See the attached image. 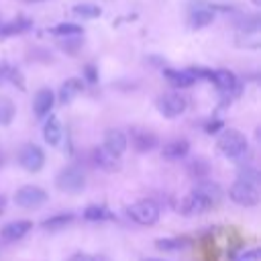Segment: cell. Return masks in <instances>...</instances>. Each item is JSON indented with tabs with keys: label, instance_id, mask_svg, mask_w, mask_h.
Masks as SVG:
<instances>
[{
	"label": "cell",
	"instance_id": "cell-15",
	"mask_svg": "<svg viewBox=\"0 0 261 261\" xmlns=\"http://www.w3.org/2000/svg\"><path fill=\"white\" fill-rule=\"evenodd\" d=\"M210 80L216 84V88L220 92H226V94H230V92H234L239 88V82H237L234 73L228 71V69H216V71H212L210 73Z\"/></svg>",
	"mask_w": 261,
	"mask_h": 261
},
{
	"label": "cell",
	"instance_id": "cell-28",
	"mask_svg": "<svg viewBox=\"0 0 261 261\" xmlns=\"http://www.w3.org/2000/svg\"><path fill=\"white\" fill-rule=\"evenodd\" d=\"M239 179H243V181H249V184H255L257 186V179H259V173H257V169H253V167H241V171H239Z\"/></svg>",
	"mask_w": 261,
	"mask_h": 261
},
{
	"label": "cell",
	"instance_id": "cell-4",
	"mask_svg": "<svg viewBox=\"0 0 261 261\" xmlns=\"http://www.w3.org/2000/svg\"><path fill=\"white\" fill-rule=\"evenodd\" d=\"M214 206V200L208 198L204 192L200 190H192L188 196H184L177 204L179 212L186 216H194V214H206L210 208Z\"/></svg>",
	"mask_w": 261,
	"mask_h": 261
},
{
	"label": "cell",
	"instance_id": "cell-10",
	"mask_svg": "<svg viewBox=\"0 0 261 261\" xmlns=\"http://www.w3.org/2000/svg\"><path fill=\"white\" fill-rule=\"evenodd\" d=\"M92 161H94L96 167H100L102 171H108V173L120 169V157L114 155V153H110L104 145H102V147H96V149L92 151Z\"/></svg>",
	"mask_w": 261,
	"mask_h": 261
},
{
	"label": "cell",
	"instance_id": "cell-11",
	"mask_svg": "<svg viewBox=\"0 0 261 261\" xmlns=\"http://www.w3.org/2000/svg\"><path fill=\"white\" fill-rule=\"evenodd\" d=\"M212 20H214V10H212L210 4L198 2V4H196L194 8H190V12H188V24H190L192 29H204V27H208Z\"/></svg>",
	"mask_w": 261,
	"mask_h": 261
},
{
	"label": "cell",
	"instance_id": "cell-9",
	"mask_svg": "<svg viewBox=\"0 0 261 261\" xmlns=\"http://www.w3.org/2000/svg\"><path fill=\"white\" fill-rule=\"evenodd\" d=\"M130 145L135 151L139 153H147V151H153L157 145H159V139L153 130H147V128H130Z\"/></svg>",
	"mask_w": 261,
	"mask_h": 261
},
{
	"label": "cell",
	"instance_id": "cell-23",
	"mask_svg": "<svg viewBox=\"0 0 261 261\" xmlns=\"http://www.w3.org/2000/svg\"><path fill=\"white\" fill-rule=\"evenodd\" d=\"M14 112H16V108H14L12 100L6 96H0V126L10 124L14 118Z\"/></svg>",
	"mask_w": 261,
	"mask_h": 261
},
{
	"label": "cell",
	"instance_id": "cell-29",
	"mask_svg": "<svg viewBox=\"0 0 261 261\" xmlns=\"http://www.w3.org/2000/svg\"><path fill=\"white\" fill-rule=\"evenodd\" d=\"M259 255H261L259 249H247V251L239 253L234 257V261H259Z\"/></svg>",
	"mask_w": 261,
	"mask_h": 261
},
{
	"label": "cell",
	"instance_id": "cell-18",
	"mask_svg": "<svg viewBox=\"0 0 261 261\" xmlns=\"http://www.w3.org/2000/svg\"><path fill=\"white\" fill-rule=\"evenodd\" d=\"M163 75L167 77V82L173 86V88H188L196 82V75L190 71V69H184V71H177V69H163Z\"/></svg>",
	"mask_w": 261,
	"mask_h": 261
},
{
	"label": "cell",
	"instance_id": "cell-8",
	"mask_svg": "<svg viewBox=\"0 0 261 261\" xmlns=\"http://www.w3.org/2000/svg\"><path fill=\"white\" fill-rule=\"evenodd\" d=\"M18 163L22 165V169H27L31 173H37L45 165V153H43V149L39 145L29 143L18 151Z\"/></svg>",
	"mask_w": 261,
	"mask_h": 261
},
{
	"label": "cell",
	"instance_id": "cell-26",
	"mask_svg": "<svg viewBox=\"0 0 261 261\" xmlns=\"http://www.w3.org/2000/svg\"><path fill=\"white\" fill-rule=\"evenodd\" d=\"M73 14L80 16V18H98L102 14V10L96 4H75Z\"/></svg>",
	"mask_w": 261,
	"mask_h": 261
},
{
	"label": "cell",
	"instance_id": "cell-7",
	"mask_svg": "<svg viewBox=\"0 0 261 261\" xmlns=\"http://www.w3.org/2000/svg\"><path fill=\"white\" fill-rule=\"evenodd\" d=\"M186 106H188V102H186V98L179 92H165V94H161L157 98V108L167 118L179 116L186 110Z\"/></svg>",
	"mask_w": 261,
	"mask_h": 261
},
{
	"label": "cell",
	"instance_id": "cell-13",
	"mask_svg": "<svg viewBox=\"0 0 261 261\" xmlns=\"http://www.w3.org/2000/svg\"><path fill=\"white\" fill-rule=\"evenodd\" d=\"M104 147L110 153L120 157L126 151V147H128V137L122 130H118V128H108L106 135H104Z\"/></svg>",
	"mask_w": 261,
	"mask_h": 261
},
{
	"label": "cell",
	"instance_id": "cell-24",
	"mask_svg": "<svg viewBox=\"0 0 261 261\" xmlns=\"http://www.w3.org/2000/svg\"><path fill=\"white\" fill-rule=\"evenodd\" d=\"M51 33L57 37H77V35H82V27L75 22H59L51 29Z\"/></svg>",
	"mask_w": 261,
	"mask_h": 261
},
{
	"label": "cell",
	"instance_id": "cell-20",
	"mask_svg": "<svg viewBox=\"0 0 261 261\" xmlns=\"http://www.w3.org/2000/svg\"><path fill=\"white\" fill-rule=\"evenodd\" d=\"M31 20L24 18V16H18V18H12L8 22H0V37H10V35H20L24 31L31 29Z\"/></svg>",
	"mask_w": 261,
	"mask_h": 261
},
{
	"label": "cell",
	"instance_id": "cell-19",
	"mask_svg": "<svg viewBox=\"0 0 261 261\" xmlns=\"http://www.w3.org/2000/svg\"><path fill=\"white\" fill-rule=\"evenodd\" d=\"M82 90H84V84H82L80 77H69V80H65V82L61 84V88H59V102H61V104H69Z\"/></svg>",
	"mask_w": 261,
	"mask_h": 261
},
{
	"label": "cell",
	"instance_id": "cell-2",
	"mask_svg": "<svg viewBox=\"0 0 261 261\" xmlns=\"http://www.w3.org/2000/svg\"><path fill=\"white\" fill-rule=\"evenodd\" d=\"M126 214L141 226H153L159 220V206L153 200H139L126 208Z\"/></svg>",
	"mask_w": 261,
	"mask_h": 261
},
{
	"label": "cell",
	"instance_id": "cell-3",
	"mask_svg": "<svg viewBox=\"0 0 261 261\" xmlns=\"http://www.w3.org/2000/svg\"><path fill=\"white\" fill-rule=\"evenodd\" d=\"M228 198H230L234 204L243 206V208H251V206H257V204H259L261 192H259V188H257L255 184H249V181L239 179V181H234V184L230 186Z\"/></svg>",
	"mask_w": 261,
	"mask_h": 261
},
{
	"label": "cell",
	"instance_id": "cell-5",
	"mask_svg": "<svg viewBox=\"0 0 261 261\" xmlns=\"http://www.w3.org/2000/svg\"><path fill=\"white\" fill-rule=\"evenodd\" d=\"M55 186L57 190L61 192H67V194H75V192H82L84 186H86V177H84V171L80 167H63L57 177H55Z\"/></svg>",
	"mask_w": 261,
	"mask_h": 261
},
{
	"label": "cell",
	"instance_id": "cell-12",
	"mask_svg": "<svg viewBox=\"0 0 261 261\" xmlns=\"http://www.w3.org/2000/svg\"><path fill=\"white\" fill-rule=\"evenodd\" d=\"M31 228H33V222L31 220H12V222H8V224L2 226L0 239L6 241V243H16L24 234H29Z\"/></svg>",
	"mask_w": 261,
	"mask_h": 261
},
{
	"label": "cell",
	"instance_id": "cell-33",
	"mask_svg": "<svg viewBox=\"0 0 261 261\" xmlns=\"http://www.w3.org/2000/svg\"><path fill=\"white\" fill-rule=\"evenodd\" d=\"M6 67H8L6 63H0V82L6 77Z\"/></svg>",
	"mask_w": 261,
	"mask_h": 261
},
{
	"label": "cell",
	"instance_id": "cell-16",
	"mask_svg": "<svg viewBox=\"0 0 261 261\" xmlns=\"http://www.w3.org/2000/svg\"><path fill=\"white\" fill-rule=\"evenodd\" d=\"M43 139L51 147H57L61 143V139H63V126H61V122H59L57 116H49V120L45 122V126H43Z\"/></svg>",
	"mask_w": 261,
	"mask_h": 261
},
{
	"label": "cell",
	"instance_id": "cell-14",
	"mask_svg": "<svg viewBox=\"0 0 261 261\" xmlns=\"http://www.w3.org/2000/svg\"><path fill=\"white\" fill-rule=\"evenodd\" d=\"M55 104V96L49 88H41L37 94H35V100H33V110H35V116L37 118H43L51 112Z\"/></svg>",
	"mask_w": 261,
	"mask_h": 261
},
{
	"label": "cell",
	"instance_id": "cell-34",
	"mask_svg": "<svg viewBox=\"0 0 261 261\" xmlns=\"http://www.w3.org/2000/svg\"><path fill=\"white\" fill-rule=\"evenodd\" d=\"M4 208H6V200H4V196H0V214L4 212Z\"/></svg>",
	"mask_w": 261,
	"mask_h": 261
},
{
	"label": "cell",
	"instance_id": "cell-32",
	"mask_svg": "<svg viewBox=\"0 0 261 261\" xmlns=\"http://www.w3.org/2000/svg\"><path fill=\"white\" fill-rule=\"evenodd\" d=\"M222 126H224V124H222V120L208 122V124H206V133H208V135H212V133H216V130H218V128H222Z\"/></svg>",
	"mask_w": 261,
	"mask_h": 261
},
{
	"label": "cell",
	"instance_id": "cell-27",
	"mask_svg": "<svg viewBox=\"0 0 261 261\" xmlns=\"http://www.w3.org/2000/svg\"><path fill=\"white\" fill-rule=\"evenodd\" d=\"M208 171H210V167H208V163L202 161V159H194V161L188 163V173H190L192 177H196V179H204V177L208 175Z\"/></svg>",
	"mask_w": 261,
	"mask_h": 261
},
{
	"label": "cell",
	"instance_id": "cell-1",
	"mask_svg": "<svg viewBox=\"0 0 261 261\" xmlns=\"http://www.w3.org/2000/svg\"><path fill=\"white\" fill-rule=\"evenodd\" d=\"M216 147H218V151H220L224 157H228V159H241V157H245L247 151H249V143H247L245 135L239 133V130H234V128H226V130L218 137Z\"/></svg>",
	"mask_w": 261,
	"mask_h": 261
},
{
	"label": "cell",
	"instance_id": "cell-22",
	"mask_svg": "<svg viewBox=\"0 0 261 261\" xmlns=\"http://www.w3.org/2000/svg\"><path fill=\"white\" fill-rule=\"evenodd\" d=\"M84 218H86V220H94V222H102V220H112L114 214H112L108 208H104V206L92 204V206H88V208L84 210Z\"/></svg>",
	"mask_w": 261,
	"mask_h": 261
},
{
	"label": "cell",
	"instance_id": "cell-6",
	"mask_svg": "<svg viewBox=\"0 0 261 261\" xmlns=\"http://www.w3.org/2000/svg\"><path fill=\"white\" fill-rule=\"evenodd\" d=\"M47 198H49L47 192H45L43 188H39V186H22V188H18L16 194H14V202H16L20 208H29V210L43 206V204L47 202Z\"/></svg>",
	"mask_w": 261,
	"mask_h": 261
},
{
	"label": "cell",
	"instance_id": "cell-35",
	"mask_svg": "<svg viewBox=\"0 0 261 261\" xmlns=\"http://www.w3.org/2000/svg\"><path fill=\"white\" fill-rule=\"evenodd\" d=\"M145 261H161V259H145Z\"/></svg>",
	"mask_w": 261,
	"mask_h": 261
},
{
	"label": "cell",
	"instance_id": "cell-31",
	"mask_svg": "<svg viewBox=\"0 0 261 261\" xmlns=\"http://www.w3.org/2000/svg\"><path fill=\"white\" fill-rule=\"evenodd\" d=\"M84 75H86V80H88L90 84L98 82V71H96V67H94L92 63H88V65L84 67Z\"/></svg>",
	"mask_w": 261,
	"mask_h": 261
},
{
	"label": "cell",
	"instance_id": "cell-21",
	"mask_svg": "<svg viewBox=\"0 0 261 261\" xmlns=\"http://www.w3.org/2000/svg\"><path fill=\"white\" fill-rule=\"evenodd\" d=\"M73 220H75V214L73 212H59V214H53L47 220H43V228H47V230H59V228H65L67 224H71Z\"/></svg>",
	"mask_w": 261,
	"mask_h": 261
},
{
	"label": "cell",
	"instance_id": "cell-30",
	"mask_svg": "<svg viewBox=\"0 0 261 261\" xmlns=\"http://www.w3.org/2000/svg\"><path fill=\"white\" fill-rule=\"evenodd\" d=\"M69 261H106L100 255H88V253H75L69 257Z\"/></svg>",
	"mask_w": 261,
	"mask_h": 261
},
{
	"label": "cell",
	"instance_id": "cell-25",
	"mask_svg": "<svg viewBox=\"0 0 261 261\" xmlns=\"http://www.w3.org/2000/svg\"><path fill=\"white\" fill-rule=\"evenodd\" d=\"M188 245V239H157L155 247L159 251H179Z\"/></svg>",
	"mask_w": 261,
	"mask_h": 261
},
{
	"label": "cell",
	"instance_id": "cell-17",
	"mask_svg": "<svg viewBox=\"0 0 261 261\" xmlns=\"http://www.w3.org/2000/svg\"><path fill=\"white\" fill-rule=\"evenodd\" d=\"M190 151V143L186 139H175V141H169L167 145H163L161 149V155L165 159H171V161H177V159H184Z\"/></svg>",
	"mask_w": 261,
	"mask_h": 261
}]
</instances>
